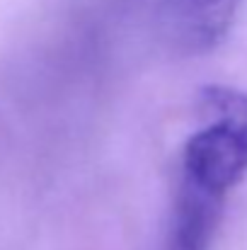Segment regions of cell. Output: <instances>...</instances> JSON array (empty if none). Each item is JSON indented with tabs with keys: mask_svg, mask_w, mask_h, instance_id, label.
<instances>
[{
	"mask_svg": "<svg viewBox=\"0 0 247 250\" xmlns=\"http://www.w3.org/2000/svg\"><path fill=\"white\" fill-rule=\"evenodd\" d=\"M196 126L179 156L160 250H211L226 202L247 177V92L233 85L199 90Z\"/></svg>",
	"mask_w": 247,
	"mask_h": 250,
	"instance_id": "1",
	"label": "cell"
},
{
	"mask_svg": "<svg viewBox=\"0 0 247 250\" xmlns=\"http://www.w3.org/2000/svg\"><path fill=\"white\" fill-rule=\"evenodd\" d=\"M243 0H158V29L170 51L201 56L230 32Z\"/></svg>",
	"mask_w": 247,
	"mask_h": 250,
	"instance_id": "2",
	"label": "cell"
}]
</instances>
